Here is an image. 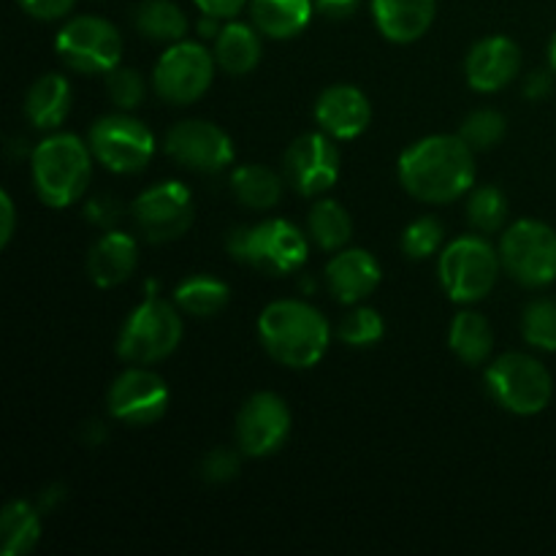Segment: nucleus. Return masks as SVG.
<instances>
[{
    "instance_id": "nucleus-1",
    "label": "nucleus",
    "mask_w": 556,
    "mask_h": 556,
    "mask_svg": "<svg viewBox=\"0 0 556 556\" xmlns=\"http://www.w3.org/2000/svg\"><path fill=\"white\" fill-rule=\"evenodd\" d=\"M396 174L421 204H451L476 185V150L462 136H427L402 152Z\"/></svg>"
},
{
    "instance_id": "nucleus-2",
    "label": "nucleus",
    "mask_w": 556,
    "mask_h": 556,
    "mask_svg": "<svg viewBox=\"0 0 556 556\" xmlns=\"http://www.w3.org/2000/svg\"><path fill=\"white\" fill-rule=\"evenodd\" d=\"M264 351L288 369H309L326 356L331 329L324 315L307 302L282 299L264 307L258 318Z\"/></svg>"
},
{
    "instance_id": "nucleus-3",
    "label": "nucleus",
    "mask_w": 556,
    "mask_h": 556,
    "mask_svg": "<svg viewBox=\"0 0 556 556\" xmlns=\"http://www.w3.org/2000/svg\"><path fill=\"white\" fill-rule=\"evenodd\" d=\"M36 195L52 210H65L87 193L92 177V150L76 134H52L30 155Z\"/></svg>"
},
{
    "instance_id": "nucleus-4",
    "label": "nucleus",
    "mask_w": 556,
    "mask_h": 556,
    "mask_svg": "<svg viewBox=\"0 0 556 556\" xmlns=\"http://www.w3.org/2000/svg\"><path fill=\"white\" fill-rule=\"evenodd\" d=\"M226 248L233 261L266 275H291L307 264L309 255L307 237L282 217L231 228Z\"/></svg>"
},
{
    "instance_id": "nucleus-5",
    "label": "nucleus",
    "mask_w": 556,
    "mask_h": 556,
    "mask_svg": "<svg viewBox=\"0 0 556 556\" xmlns=\"http://www.w3.org/2000/svg\"><path fill=\"white\" fill-rule=\"evenodd\" d=\"M179 313L182 309L177 304L161 296H147L119 329L117 356L128 364H144V367L172 356L185 334Z\"/></svg>"
},
{
    "instance_id": "nucleus-6",
    "label": "nucleus",
    "mask_w": 556,
    "mask_h": 556,
    "mask_svg": "<svg viewBox=\"0 0 556 556\" xmlns=\"http://www.w3.org/2000/svg\"><path fill=\"white\" fill-rule=\"evenodd\" d=\"M486 389L503 410L514 416H538L552 405L554 378L535 356L505 353L489 364Z\"/></svg>"
},
{
    "instance_id": "nucleus-7",
    "label": "nucleus",
    "mask_w": 556,
    "mask_h": 556,
    "mask_svg": "<svg viewBox=\"0 0 556 556\" xmlns=\"http://www.w3.org/2000/svg\"><path fill=\"white\" fill-rule=\"evenodd\" d=\"M500 253L483 237H459L440 253V286L456 304H476L494 291L500 277Z\"/></svg>"
},
{
    "instance_id": "nucleus-8",
    "label": "nucleus",
    "mask_w": 556,
    "mask_h": 556,
    "mask_svg": "<svg viewBox=\"0 0 556 556\" xmlns=\"http://www.w3.org/2000/svg\"><path fill=\"white\" fill-rule=\"evenodd\" d=\"M500 261L505 275L519 286H552L556 280V231L532 217L514 223L500 239Z\"/></svg>"
},
{
    "instance_id": "nucleus-9",
    "label": "nucleus",
    "mask_w": 556,
    "mask_h": 556,
    "mask_svg": "<svg viewBox=\"0 0 556 556\" xmlns=\"http://www.w3.org/2000/svg\"><path fill=\"white\" fill-rule=\"evenodd\" d=\"M215 54L195 41L168 43L166 52L157 60L152 71V87L161 101L172 106H188L195 103L215 79Z\"/></svg>"
},
{
    "instance_id": "nucleus-10",
    "label": "nucleus",
    "mask_w": 556,
    "mask_h": 556,
    "mask_svg": "<svg viewBox=\"0 0 556 556\" xmlns=\"http://www.w3.org/2000/svg\"><path fill=\"white\" fill-rule=\"evenodd\" d=\"M54 49L68 68L106 76L123 58V36L101 16H74L60 27Z\"/></svg>"
},
{
    "instance_id": "nucleus-11",
    "label": "nucleus",
    "mask_w": 556,
    "mask_h": 556,
    "mask_svg": "<svg viewBox=\"0 0 556 556\" xmlns=\"http://www.w3.org/2000/svg\"><path fill=\"white\" fill-rule=\"evenodd\" d=\"M92 157L114 174H139L155 155V136L130 114H109L90 128Z\"/></svg>"
},
{
    "instance_id": "nucleus-12",
    "label": "nucleus",
    "mask_w": 556,
    "mask_h": 556,
    "mask_svg": "<svg viewBox=\"0 0 556 556\" xmlns=\"http://www.w3.org/2000/svg\"><path fill=\"white\" fill-rule=\"evenodd\" d=\"M130 215L147 242L166 244L190 231L195 220V204L182 182H161L134 201Z\"/></svg>"
},
{
    "instance_id": "nucleus-13",
    "label": "nucleus",
    "mask_w": 556,
    "mask_h": 556,
    "mask_svg": "<svg viewBox=\"0 0 556 556\" xmlns=\"http://www.w3.org/2000/svg\"><path fill=\"white\" fill-rule=\"evenodd\" d=\"M282 177L288 188L296 190L299 195H324L340 179V150L334 139L324 130L302 134L288 144L282 155Z\"/></svg>"
},
{
    "instance_id": "nucleus-14",
    "label": "nucleus",
    "mask_w": 556,
    "mask_h": 556,
    "mask_svg": "<svg viewBox=\"0 0 556 556\" xmlns=\"http://www.w3.org/2000/svg\"><path fill=\"white\" fill-rule=\"evenodd\" d=\"M163 150L188 172L217 174L233 163V141L220 125L206 119H182L166 134Z\"/></svg>"
},
{
    "instance_id": "nucleus-15",
    "label": "nucleus",
    "mask_w": 556,
    "mask_h": 556,
    "mask_svg": "<svg viewBox=\"0 0 556 556\" xmlns=\"http://www.w3.org/2000/svg\"><path fill=\"white\" fill-rule=\"evenodd\" d=\"M168 386L161 375L152 372L144 364L125 369L109 389V413L114 421L128 427H152L168 410Z\"/></svg>"
},
{
    "instance_id": "nucleus-16",
    "label": "nucleus",
    "mask_w": 556,
    "mask_h": 556,
    "mask_svg": "<svg viewBox=\"0 0 556 556\" xmlns=\"http://www.w3.org/2000/svg\"><path fill=\"white\" fill-rule=\"evenodd\" d=\"M291 434V410L275 391H258L237 416V445L250 459L277 454Z\"/></svg>"
},
{
    "instance_id": "nucleus-17",
    "label": "nucleus",
    "mask_w": 556,
    "mask_h": 556,
    "mask_svg": "<svg viewBox=\"0 0 556 556\" xmlns=\"http://www.w3.org/2000/svg\"><path fill=\"white\" fill-rule=\"evenodd\" d=\"M521 71V47L508 36H489L472 43L465 60L467 85L476 92H497Z\"/></svg>"
},
{
    "instance_id": "nucleus-18",
    "label": "nucleus",
    "mask_w": 556,
    "mask_h": 556,
    "mask_svg": "<svg viewBox=\"0 0 556 556\" xmlns=\"http://www.w3.org/2000/svg\"><path fill=\"white\" fill-rule=\"evenodd\" d=\"M315 123L334 141H351L369 128L372 106L358 87L334 85L315 101Z\"/></svg>"
},
{
    "instance_id": "nucleus-19",
    "label": "nucleus",
    "mask_w": 556,
    "mask_h": 556,
    "mask_svg": "<svg viewBox=\"0 0 556 556\" xmlns=\"http://www.w3.org/2000/svg\"><path fill=\"white\" fill-rule=\"evenodd\" d=\"M380 277L383 269L378 258L358 248L337 250L334 258L326 264V286L340 304H358L367 299L380 286Z\"/></svg>"
},
{
    "instance_id": "nucleus-20",
    "label": "nucleus",
    "mask_w": 556,
    "mask_h": 556,
    "mask_svg": "<svg viewBox=\"0 0 556 556\" xmlns=\"http://www.w3.org/2000/svg\"><path fill=\"white\" fill-rule=\"evenodd\" d=\"M380 36L391 43H413L427 36L438 0H369Z\"/></svg>"
},
{
    "instance_id": "nucleus-21",
    "label": "nucleus",
    "mask_w": 556,
    "mask_h": 556,
    "mask_svg": "<svg viewBox=\"0 0 556 556\" xmlns=\"http://www.w3.org/2000/svg\"><path fill=\"white\" fill-rule=\"evenodd\" d=\"M139 266V244L130 233L109 228L87 253V275L98 288H117Z\"/></svg>"
},
{
    "instance_id": "nucleus-22",
    "label": "nucleus",
    "mask_w": 556,
    "mask_h": 556,
    "mask_svg": "<svg viewBox=\"0 0 556 556\" xmlns=\"http://www.w3.org/2000/svg\"><path fill=\"white\" fill-rule=\"evenodd\" d=\"M315 0H250V22L275 41L296 38L309 25Z\"/></svg>"
},
{
    "instance_id": "nucleus-23",
    "label": "nucleus",
    "mask_w": 556,
    "mask_h": 556,
    "mask_svg": "<svg viewBox=\"0 0 556 556\" xmlns=\"http://www.w3.org/2000/svg\"><path fill=\"white\" fill-rule=\"evenodd\" d=\"M258 36L261 33L255 25L231 20L215 36V49H212L215 63L231 76H244L255 71V65L261 63V52H264Z\"/></svg>"
},
{
    "instance_id": "nucleus-24",
    "label": "nucleus",
    "mask_w": 556,
    "mask_h": 556,
    "mask_svg": "<svg viewBox=\"0 0 556 556\" xmlns=\"http://www.w3.org/2000/svg\"><path fill=\"white\" fill-rule=\"evenodd\" d=\"M71 112V85L65 76L47 74L27 90L25 114L33 128L58 130Z\"/></svg>"
},
{
    "instance_id": "nucleus-25",
    "label": "nucleus",
    "mask_w": 556,
    "mask_h": 556,
    "mask_svg": "<svg viewBox=\"0 0 556 556\" xmlns=\"http://www.w3.org/2000/svg\"><path fill=\"white\" fill-rule=\"evenodd\" d=\"M41 508L27 500H11L0 514V548L3 556H27L41 541Z\"/></svg>"
},
{
    "instance_id": "nucleus-26",
    "label": "nucleus",
    "mask_w": 556,
    "mask_h": 556,
    "mask_svg": "<svg viewBox=\"0 0 556 556\" xmlns=\"http://www.w3.org/2000/svg\"><path fill=\"white\" fill-rule=\"evenodd\" d=\"M448 348L467 367H481L494 353V331L483 315L465 309L451 320Z\"/></svg>"
},
{
    "instance_id": "nucleus-27",
    "label": "nucleus",
    "mask_w": 556,
    "mask_h": 556,
    "mask_svg": "<svg viewBox=\"0 0 556 556\" xmlns=\"http://www.w3.org/2000/svg\"><path fill=\"white\" fill-rule=\"evenodd\" d=\"M134 27L155 43H177L188 36V16L174 0H141L134 11Z\"/></svg>"
},
{
    "instance_id": "nucleus-28",
    "label": "nucleus",
    "mask_w": 556,
    "mask_h": 556,
    "mask_svg": "<svg viewBox=\"0 0 556 556\" xmlns=\"http://www.w3.org/2000/svg\"><path fill=\"white\" fill-rule=\"evenodd\" d=\"M282 185H286V177L258 163L239 166L231 174L233 199L248 210H275L282 199Z\"/></svg>"
},
{
    "instance_id": "nucleus-29",
    "label": "nucleus",
    "mask_w": 556,
    "mask_h": 556,
    "mask_svg": "<svg viewBox=\"0 0 556 556\" xmlns=\"http://www.w3.org/2000/svg\"><path fill=\"white\" fill-rule=\"evenodd\" d=\"M231 302V288L210 275H193L174 288V304L193 318H212Z\"/></svg>"
},
{
    "instance_id": "nucleus-30",
    "label": "nucleus",
    "mask_w": 556,
    "mask_h": 556,
    "mask_svg": "<svg viewBox=\"0 0 556 556\" xmlns=\"http://www.w3.org/2000/svg\"><path fill=\"white\" fill-rule=\"evenodd\" d=\"M307 233L320 250L337 253V250L348 248V242H351L353 220L340 201L320 199L315 201L307 215Z\"/></svg>"
},
{
    "instance_id": "nucleus-31",
    "label": "nucleus",
    "mask_w": 556,
    "mask_h": 556,
    "mask_svg": "<svg viewBox=\"0 0 556 556\" xmlns=\"http://www.w3.org/2000/svg\"><path fill=\"white\" fill-rule=\"evenodd\" d=\"M467 220L478 233H497L503 231L505 220H508V199L494 185H483V188L470 190L467 199Z\"/></svg>"
},
{
    "instance_id": "nucleus-32",
    "label": "nucleus",
    "mask_w": 556,
    "mask_h": 556,
    "mask_svg": "<svg viewBox=\"0 0 556 556\" xmlns=\"http://www.w3.org/2000/svg\"><path fill=\"white\" fill-rule=\"evenodd\" d=\"M521 334L527 345L543 353H556V302L552 299H535L525 307L521 315Z\"/></svg>"
},
{
    "instance_id": "nucleus-33",
    "label": "nucleus",
    "mask_w": 556,
    "mask_h": 556,
    "mask_svg": "<svg viewBox=\"0 0 556 556\" xmlns=\"http://www.w3.org/2000/svg\"><path fill=\"white\" fill-rule=\"evenodd\" d=\"M386 324L380 318L378 309L372 307H356L340 320L337 326V337L351 348H372L383 340Z\"/></svg>"
},
{
    "instance_id": "nucleus-34",
    "label": "nucleus",
    "mask_w": 556,
    "mask_h": 556,
    "mask_svg": "<svg viewBox=\"0 0 556 556\" xmlns=\"http://www.w3.org/2000/svg\"><path fill=\"white\" fill-rule=\"evenodd\" d=\"M505 117L497 109H478L470 117L462 123L459 136L472 147L476 152H486L492 147H497L505 136Z\"/></svg>"
},
{
    "instance_id": "nucleus-35",
    "label": "nucleus",
    "mask_w": 556,
    "mask_h": 556,
    "mask_svg": "<svg viewBox=\"0 0 556 556\" xmlns=\"http://www.w3.org/2000/svg\"><path fill=\"white\" fill-rule=\"evenodd\" d=\"M443 223L432 215H424L418 220H413L410 226L402 233V253L413 261H424L429 255H434L443 244Z\"/></svg>"
},
{
    "instance_id": "nucleus-36",
    "label": "nucleus",
    "mask_w": 556,
    "mask_h": 556,
    "mask_svg": "<svg viewBox=\"0 0 556 556\" xmlns=\"http://www.w3.org/2000/svg\"><path fill=\"white\" fill-rule=\"evenodd\" d=\"M106 96L119 112H130V109L141 106L147 96V81L139 71L134 68H112L106 74Z\"/></svg>"
},
{
    "instance_id": "nucleus-37",
    "label": "nucleus",
    "mask_w": 556,
    "mask_h": 556,
    "mask_svg": "<svg viewBox=\"0 0 556 556\" xmlns=\"http://www.w3.org/2000/svg\"><path fill=\"white\" fill-rule=\"evenodd\" d=\"M242 454V451H239ZM239 454L233 448H215L204 456L201 462V478L206 483H228L239 476Z\"/></svg>"
},
{
    "instance_id": "nucleus-38",
    "label": "nucleus",
    "mask_w": 556,
    "mask_h": 556,
    "mask_svg": "<svg viewBox=\"0 0 556 556\" xmlns=\"http://www.w3.org/2000/svg\"><path fill=\"white\" fill-rule=\"evenodd\" d=\"M85 217L90 223H96L98 228H114L117 220L123 217V204L112 195H96V199L87 201Z\"/></svg>"
},
{
    "instance_id": "nucleus-39",
    "label": "nucleus",
    "mask_w": 556,
    "mask_h": 556,
    "mask_svg": "<svg viewBox=\"0 0 556 556\" xmlns=\"http://www.w3.org/2000/svg\"><path fill=\"white\" fill-rule=\"evenodd\" d=\"M16 3H20L22 11L30 14L33 20L54 22V20H63L65 14H71L76 0H16Z\"/></svg>"
},
{
    "instance_id": "nucleus-40",
    "label": "nucleus",
    "mask_w": 556,
    "mask_h": 556,
    "mask_svg": "<svg viewBox=\"0 0 556 556\" xmlns=\"http://www.w3.org/2000/svg\"><path fill=\"white\" fill-rule=\"evenodd\" d=\"M201 14L217 16V20H233L250 0H193Z\"/></svg>"
},
{
    "instance_id": "nucleus-41",
    "label": "nucleus",
    "mask_w": 556,
    "mask_h": 556,
    "mask_svg": "<svg viewBox=\"0 0 556 556\" xmlns=\"http://www.w3.org/2000/svg\"><path fill=\"white\" fill-rule=\"evenodd\" d=\"M14 231H16L14 201H11L9 190H3V193H0V248H9Z\"/></svg>"
},
{
    "instance_id": "nucleus-42",
    "label": "nucleus",
    "mask_w": 556,
    "mask_h": 556,
    "mask_svg": "<svg viewBox=\"0 0 556 556\" xmlns=\"http://www.w3.org/2000/svg\"><path fill=\"white\" fill-rule=\"evenodd\" d=\"M362 5V0H315V11H320L329 20H348Z\"/></svg>"
},
{
    "instance_id": "nucleus-43",
    "label": "nucleus",
    "mask_w": 556,
    "mask_h": 556,
    "mask_svg": "<svg viewBox=\"0 0 556 556\" xmlns=\"http://www.w3.org/2000/svg\"><path fill=\"white\" fill-rule=\"evenodd\" d=\"M552 87H554L552 74H543V71H535V74H532L530 79H527L525 92H527V98H530V101H543V98H546L548 92H552Z\"/></svg>"
},
{
    "instance_id": "nucleus-44",
    "label": "nucleus",
    "mask_w": 556,
    "mask_h": 556,
    "mask_svg": "<svg viewBox=\"0 0 556 556\" xmlns=\"http://www.w3.org/2000/svg\"><path fill=\"white\" fill-rule=\"evenodd\" d=\"M548 65H552V71L556 74V33H554L552 43H548Z\"/></svg>"
}]
</instances>
